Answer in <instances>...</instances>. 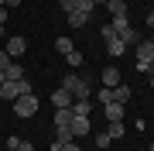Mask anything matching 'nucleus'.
Returning a JSON list of instances; mask_svg holds the SVG:
<instances>
[{
    "label": "nucleus",
    "instance_id": "f257e3e1",
    "mask_svg": "<svg viewBox=\"0 0 154 151\" xmlns=\"http://www.w3.org/2000/svg\"><path fill=\"white\" fill-rule=\"evenodd\" d=\"M62 90H69L72 93V100H89V83L82 76H62Z\"/></svg>",
    "mask_w": 154,
    "mask_h": 151
},
{
    "label": "nucleus",
    "instance_id": "f03ea898",
    "mask_svg": "<svg viewBox=\"0 0 154 151\" xmlns=\"http://www.w3.org/2000/svg\"><path fill=\"white\" fill-rule=\"evenodd\" d=\"M31 93V83L28 79H17V83H11V79H4V83H0V96H4V100H17V96H28Z\"/></svg>",
    "mask_w": 154,
    "mask_h": 151
},
{
    "label": "nucleus",
    "instance_id": "7ed1b4c3",
    "mask_svg": "<svg viewBox=\"0 0 154 151\" xmlns=\"http://www.w3.org/2000/svg\"><path fill=\"white\" fill-rule=\"evenodd\" d=\"M151 62H154V41H140L137 45V72H151Z\"/></svg>",
    "mask_w": 154,
    "mask_h": 151
},
{
    "label": "nucleus",
    "instance_id": "20e7f679",
    "mask_svg": "<svg viewBox=\"0 0 154 151\" xmlns=\"http://www.w3.org/2000/svg\"><path fill=\"white\" fill-rule=\"evenodd\" d=\"M14 113H17V117H34V113H38V96H34V93L17 96V100H14Z\"/></svg>",
    "mask_w": 154,
    "mask_h": 151
},
{
    "label": "nucleus",
    "instance_id": "39448f33",
    "mask_svg": "<svg viewBox=\"0 0 154 151\" xmlns=\"http://www.w3.org/2000/svg\"><path fill=\"white\" fill-rule=\"evenodd\" d=\"M4 52H7V55H11L14 62H17V58L24 55V52H28V41H24L21 34H14V38H7V48H4Z\"/></svg>",
    "mask_w": 154,
    "mask_h": 151
},
{
    "label": "nucleus",
    "instance_id": "423d86ee",
    "mask_svg": "<svg viewBox=\"0 0 154 151\" xmlns=\"http://www.w3.org/2000/svg\"><path fill=\"white\" fill-rule=\"evenodd\" d=\"M51 103H55V110H62V106H72L75 100H72V93H69V90H62V86H58V90L51 93Z\"/></svg>",
    "mask_w": 154,
    "mask_h": 151
},
{
    "label": "nucleus",
    "instance_id": "0eeeda50",
    "mask_svg": "<svg viewBox=\"0 0 154 151\" xmlns=\"http://www.w3.org/2000/svg\"><path fill=\"white\" fill-rule=\"evenodd\" d=\"M99 79H103V86H110V90H113V86H120V69L106 65L103 72H99Z\"/></svg>",
    "mask_w": 154,
    "mask_h": 151
},
{
    "label": "nucleus",
    "instance_id": "6e6552de",
    "mask_svg": "<svg viewBox=\"0 0 154 151\" xmlns=\"http://www.w3.org/2000/svg\"><path fill=\"white\" fill-rule=\"evenodd\" d=\"M103 110H106V124L110 120H123V103H103Z\"/></svg>",
    "mask_w": 154,
    "mask_h": 151
},
{
    "label": "nucleus",
    "instance_id": "1a4fd4ad",
    "mask_svg": "<svg viewBox=\"0 0 154 151\" xmlns=\"http://www.w3.org/2000/svg\"><path fill=\"white\" fill-rule=\"evenodd\" d=\"M69 127H72V134H75V137H86V134H89V117H72Z\"/></svg>",
    "mask_w": 154,
    "mask_h": 151
},
{
    "label": "nucleus",
    "instance_id": "9d476101",
    "mask_svg": "<svg viewBox=\"0 0 154 151\" xmlns=\"http://www.w3.org/2000/svg\"><path fill=\"white\" fill-rule=\"evenodd\" d=\"M106 52H110L113 58H116V55H123V52H127V45H123V38H120V34H113V38H106Z\"/></svg>",
    "mask_w": 154,
    "mask_h": 151
},
{
    "label": "nucleus",
    "instance_id": "9b49d317",
    "mask_svg": "<svg viewBox=\"0 0 154 151\" xmlns=\"http://www.w3.org/2000/svg\"><path fill=\"white\" fill-rule=\"evenodd\" d=\"M65 21H69V28H86L89 14H82V11H69V14H65Z\"/></svg>",
    "mask_w": 154,
    "mask_h": 151
},
{
    "label": "nucleus",
    "instance_id": "f8f14e48",
    "mask_svg": "<svg viewBox=\"0 0 154 151\" xmlns=\"http://www.w3.org/2000/svg\"><path fill=\"white\" fill-rule=\"evenodd\" d=\"M72 117H75V113H72V106H62V110H55V127H69Z\"/></svg>",
    "mask_w": 154,
    "mask_h": 151
},
{
    "label": "nucleus",
    "instance_id": "ddd939ff",
    "mask_svg": "<svg viewBox=\"0 0 154 151\" xmlns=\"http://www.w3.org/2000/svg\"><path fill=\"white\" fill-rule=\"evenodd\" d=\"M72 113H75V117H89V113H93V103L89 100H75L72 103Z\"/></svg>",
    "mask_w": 154,
    "mask_h": 151
},
{
    "label": "nucleus",
    "instance_id": "4468645a",
    "mask_svg": "<svg viewBox=\"0 0 154 151\" xmlns=\"http://www.w3.org/2000/svg\"><path fill=\"white\" fill-rule=\"evenodd\" d=\"M130 96H134V93H130V86H123V83H120V86H113V100H116V103H130Z\"/></svg>",
    "mask_w": 154,
    "mask_h": 151
},
{
    "label": "nucleus",
    "instance_id": "2eb2a0df",
    "mask_svg": "<svg viewBox=\"0 0 154 151\" xmlns=\"http://www.w3.org/2000/svg\"><path fill=\"white\" fill-rule=\"evenodd\" d=\"M106 11H110V17L127 14V0H106Z\"/></svg>",
    "mask_w": 154,
    "mask_h": 151
},
{
    "label": "nucleus",
    "instance_id": "dca6fc26",
    "mask_svg": "<svg viewBox=\"0 0 154 151\" xmlns=\"http://www.w3.org/2000/svg\"><path fill=\"white\" fill-rule=\"evenodd\" d=\"M4 79H11V83H17V79H24V69H21V62H11V69L4 72Z\"/></svg>",
    "mask_w": 154,
    "mask_h": 151
},
{
    "label": "nucleus",
    "instance_id": "f3484780",
    "mask_svg": "<svg viewBox=\"0 0 154 151\" xmlns=\"http://www.w3.org/2000/svg\"><path fill=\"white\" fill-rule=\"evenodd\" d=\"M106 134H110V141H116V137H123V134H127L123 120H110V131H106Z\"/></svg>",
    "mask_w": 154,
    "mask_h": 151
},
{
    "label": "nucleus",
    "instance_id": "a211bd4d",
    "mask_svg": "<svg viewBox=\"0 0 154 151\" xmlns=\"http://www.w3.org/2000/svg\"><path fill=\"white\" fill-rule=\"evenodd\" d=\"M55 141H58V144H69V141H75L72 127H55Z\"/></svg>",
    "mask_w": 154,
    "mask_h": 151
},
{
    "label": "nucleus",
    "instance_id": "6ab92c4d",
    "mask_svg": "<svg viewBox=\"0 0 154 151\" xmlns=\"http://www.w3.org/2000/svg\"><path fill=\"white\" fill-rule=\"evenodd\" d=\"M7 148H14V151H34L31 141H21V137H11V141H7Z\"/></svg>",
    "mask_w": 154,
    "mask_h": 151
},
{
    "label": "nucleus",
    "instance_id": "aec40b11",
    "mask_svg": "<svg viewBox=\"0 0 154 151\" xmlns=\"http://www.w3.org/2000/svg\"><path fill=\"white\" fill-rule=\"evenodd\" d=\"M110 24H113V31L120 34V31H127V28H130V17H127V14H120V17H113Z\"/></svg>",
    "mask_w": 154,
    "mask_h": 151
},
{
    "label": "nucleus",
    "instance_id": "412c9836",
    "mask_svg": "<svg viewBox=\"0 0 154 151\" xmlns=\"http://www.w3.org/2000/svg\"><path fill=\"white\" fill-rule=\"evenodd\" d=\"M55 48L62 52V55H69V52H75V45H72L69 38H55Z\"/></svg>",
    "mask_w": 154,
    "mask_h": 151
},
{
    "label": "nucleus",
    "instance_id": "4be33fe9",
    "mask_svg": "<svg viewBox=\"0 0 154 151\" xmlns=\"http://www.w3.org/2000/svg\"><path fill=\"white\" fill-rule=\"evenodd\" d=\"M65 58H69V65H72V69H79V65H82V52H69Z\"/></svg>",
    "mask_w": 154,
    "mask_h": 151
},
{
    "label": "nucleus",
    "instance_id": "5701e85b",
    "mask_svg": "<svg viewBox=\"0 0 154 151\" xmlns=\"http://www.w3.org/2000/svg\"><path fill=\"white\" fill-rule=\"evenodd\" d=\"M75 11H82V14H93V11H96V4H93V0H79V4H75Z\"/></svg>",
    "mask_w": 154,
    "mask_h": 151
},
{
    "label": "nucleus",
    "instance_id": "b1692460",
    "mask_svg": "<svg viewBox=\"0 0 154 151\" xmlns=\"http://www.w3.org/2000/svg\"><path fill=\"white\" fill-rule=\"evenodd\" d=\"M120 38H123V45H134V41H137V31L127 28V31H120Z\"/></svg>",
    "mask_w": 154,
    "mask_h": 151
},
{
    "label": "nucleus",
    "instance_id": "393cba45",
    "mask_svg": "<svg viewBox=\"0 0 154 151\" xmlns=\"http://www.w3.org/2000/svg\"><path fill=\"white\" fill-rule=\"evenodd\" d=\"M99 103H113V90H110V86L99 90Z\"/></svg>",
    "mask_w": 154,
    "mask_h": 151
},
{
    "label": "nucleus",
    "instance_id": "a878e982",
    "mask_svg": "<svg viewBox=\"0 0 154 151\" xmlns=\"http://www.w3.org/2000/svg\"><path fill=\"white\" fill-rule=\"evenodd\" d=\"M11 62H14V58H11V55H7V52H4V48H0V69H4V72H7V69H11Z\"/></svg>",
    "mask_w": 154,
    "mask_h": 151
},
{
    "label": "nucleus",
    "instance_id": "bb28decb",
    "mask_svg": "<svg viewBox=\"0 0 154 151\" xmlns=\"http://www.w3.org/2000/svg\"><path fill=\"white\" fill-rule=\"evenodd\" d=\"M96 148H110V134H96Z\"/></svg>",
    "mask_w": 154,
    "mask_h": 151
},
{
    "label": "nucleus",
    "instance_id": "cd10ccee",
    "mask_svg": "<svg viewBox=\"0 0 154 151\" xmlns=\"http://www.w3.org/2000/svg\"><path fill=\"white\" fill-rule=\"evenodd\" d=\"M58 4H62V11L69 14V11H75V4H79V0H58Z\"/></svg>",
    "mask_w": 154,
    "mask_h": 151
},
{
    "label": "nucleus",
    "instance_id": "c85d7f7f",
    "mask_svg": "<svg viewBox=\"0 0 154 151\" xmlns=\"http://www.w3.org/2000/svg\"><path fill=\"white\" fill-rule=\"evenodd\" d=\"M62 151H82V148H79L75 141H69V144H62Z\"/></svg>",
    "mask_w": 154,
    "mask_h": 151
},
{
    "label": "nucleus",
    "instance_id": "c756f323",
    "mask_svg": "<svg viewBox=\"0 0 154 151\" xmlns=\"http://www.w3.org/2000/svg\"><path fill=\"white\" fill-rule=\"evenodd\" d=\"M0 24H7V7H0Z\"/></svg>",
    "mask_w": 154,
    "mask_h": 151
},
{
    "label": "nucleus",
    "instance_id": "7c9ffc66",
    "mask_svg": "<svg viewBox=\"0 0 154 151\" xmlns=\"http://www.w3.org/2000/svg\"><path fill=\"white\" fill-rule=\"evenodd\" d=\"M17 4H21V0H4V7H17Z\"/></svg>",
    "mask_w": 154,
    "mask_h": 151
},
{
    "label": "nucleus",
    "instance_id": "2f4dec72",
    "mask_svg": "<svg viewBox=\"0 0 154 151\" xmlns=\"http://www.w3.org/2000/svg\"><path fill=\"white\" fill-rule=\"evenodd\" d=\"M147 24H151V28H154V11H151V14H147Z\"/></svg>",
    "mask_w": 154,
    "mask_h": 151
},
{
    "label": "nucleus",
    "instance_id": "473e14b6",
    "mask_svg": "<svg viewBox=\"0 0 154 151\" xmlns=\"http://www.w3.org/2000/svg\"><path fill=\"white\" fill-rule=\"evenodd\" d=\"M93 4H96V7H99V4H106V0H93Z\"/></svg>",
    "mask_w": 154,
    "mask_h": 151
},
{
    "label": "nucleus",
    "instance_id": "72a5a7b5",
    "mask_svg": "<svg viewBox=\"0 0 154 151\" xmlns=\"http://www.w3.org/2000/svg\"><path fill=\"white\" fill-rule=\"evenodd\" d=\"M0 83H4V69H0Z\"/></svg>",
    "mask_w": 154,
    "mask_h": 151
},
{
    "label": "nucleus",
    "instance_id": "f704fd0d",
    "mask_svg": "<svg viewBox=\"0 0 154 151\" xmlns=\"http://www.w3.org/2000/svg\"><path fill=\"white\" fill-rule=\"evenodd\" d=\"M151 90H154V76H151Z\"/></svg>",
    "mask_w": 154,
    "mask_h": 151
},
{
    "label": "nucleus",
    "instance_id": "c9c22d12",
    "mask_svg": "<svg viewBox=\"0 0 154 151\" xmlns=\"http://www.w3.org/2000/svg\"><path fill=\"white\" fill-rule=\"evenodd\" d=\"M0 34H4V24H0Z\"/></svg>",
    "mask_w": 154,
    "mask_h": 151
},
{
    "label": "nucleus",
    "instance_id": "e433bc0d",
    "mask_svg": "<svg viewBox=\"0 0 154 151\" xmlns=\"http://www.w3.org/2000/svg\"><path fill=\"white\" fill-rule=\"evenodd\" d=\"M151 72H154V62H151Z\"/></svg>",
    "mask_w": 154,
    "mask_h": 151
},
{
    "label": "nucleus",
    "instance_id": "4c0bfd02",
    "mask_svg": "<svg viewBox=\"0 0 154 151\" xmlns=\"http://www.w3.org/2000/svg\"><path fill=\"white\" fill-rule=\"evenodd\" d=\"M151 151H154V141H151Z\"/></svg>",
    "mask_w": 154,
    "mask_h": 151
},
{
    "label": "nucleus",
    "instance_id": "58836bf2",
    "mask_svg": "<svg viewBox=\"0 0 154 151\" xmlns=\"http://www.w3.org/2000/svg\"><path fill=\"white\" fill-rule=\"evenodd\" d=\"M0 7H4V0H0Z\"/></svg>",
    "mask_w": 154,
    "mask_h": 151
},
{
    "label": "nucleus",
    "instance_id": "ea45409f",
    "mask_svg": "<svg viewBox=\"0 0 154 151\" xmlns=\"http://www.w3.org/2000/svg\"><path fill=\"white\" fill-rule=\"evenodd\" d=\"M7 151H14V148H7Z\"/></svg>",
    "mask_w": 154,
    "mask_h": 151
}]
</instances>
